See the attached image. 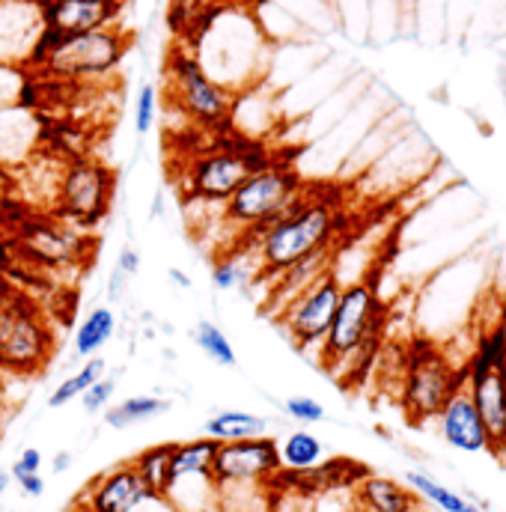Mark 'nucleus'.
I'll return each mask as SVG.
<instances>
[{"instance_id":"1","label":"nucleus","mask_w":506,"mask_h":512,"mask_svg":"<svg viewBox=\"0 0 506 512\" xmlns=\"http://www.w3.org/2000/svg\"><path fill=\"white\" fill-rule=\"evenodd\" d=\"M349 230V209L337 188H313L307 185L304 194L265 230L245 242H233L253 256L256 277L253 286H268L274 277L289 271L292 265L316 254L340 251V242Z\"/></svg>"},{"instance_id":"2","label":"nucleus","mask_w":506,"mask_h":512,"mask_svg":"<svg viewBox=\"0 0 506 512\" xmlns=\"http://www.w3.org/2000/svg\"><path fill=\"white\" fill-rule=\"evenodd\" d=\"M384 325H387V304L381 298L376 277H358L352 283H343L337 313L316 355L319 367L334 382L343 384L367 376V370L379 355Z\"/></svg>"},{"instance_id":"3","label":"nucleus","mask_w":506,"mask_h":512,"mask_svg":"<svg viewBox=\"0 0 506 512\" xmlns=\"http://www.w3.org/2000/svg\"><path fill=\"white\" fill-rule=\"evenodd\" d=\"M274 152L277 149H271L265 140H251L233 128L212 134V143L185 161L179 182L185 203L224 206L251 173L274 158Z\"/></svg>"},{"instance_id":"4","label":"nucleus","mask_w":506,"mask_h":512,"mask_svg":"<svg viewBox=\"0 0 506 512\" xmlns=\"http://www.w3.org/2000/svg\"><path fill=\"white\" fill-rule=\"evenodd\" d=\"M304 188L307 179L301 176L295 158L277 149L265 167H259L233 191V197L221 206L218 221L233 236V242H245L277 221L304 194Z\"/></svg>"},{"instance_id":"5","label":"nucleus","mask_w":506,"mask_h":512,"mask_svg":"<svg viewBox=\"0 0 506 512\" xmlns=\"http://www.w3.org/2000/svg\"><path fill=\"white\" fill-rule=\"evenodd\" d=\"M131 45H134V36L123 24L90 30V33H75V36H57L42 66L27 78H42L54 84H69V87L96 84V81L117 75Z\"/></svg>"},{"instance_id":"6","label":"nucleus","mask_w":506,"mask_h":512,"mask_svg":"<svg viewBox=\"0 0 506 512\" xmlns=\"http://www.w3.org/2000/svg\"><path fill=\"white\" fill-rule=\"evenodd\" d=\"M164 84H167V105H173V111L182 114L191 128L209 134H221L233 128V108L239 93L218 84L188 48L173 45L167 51Z\"/></svg>"},{"instance_id":"7","label":"nucleus","mask_w":506,"mask_h":512,"mask_svg":"<svg viewBox=\"0 0 506 512\" xmlns=\"http://www.w3.org/2000/svg\"><path fill=\"white\" fill-rule=\"evenodd\" d=\"M465 384L462 364L456 367L450 355H444L429 340H414L405 355L402 370V390L399 405L408 417V423H426L441 414L447 399Z\"/></svg>"},{"instance_id":"8","label":"nucleus","mask_w":506,"mask_h":512,"mask_svg":"<svg viewBox=\"0 0 506 512\" xmlns=\"http://www.w3.org/2000/svg\"><path fill=\"white\" fill-rule=\"evenodd\" d=\"M54 358V328L24 295L0 292V370L39 376Z\"/></svg>"},{"instance_id":"9","label":"nucleus","mask_w":506,"mask_h":512,"mask_svg":"<svg viewBox=\"0 0 506 512\" xmlns=\"http://www.w3.org/2000/svg\"><path fill=\"white\" fill-rule=\"evenodd\" d=\"M114 194H117V170L93 158L66 161L57 179L51 215L69 227L90 230L111 212Z\"/></svg>"},{"instance_id":"10","label":"nucleus","mask_w":506,"mask_h":512,"mask_svg":"<svg viewBox=\"0 0 506 512\" xmlns=\"http://www.w3.org/2000/svg\"><path fill=\"white\" fill-rule=\"evenodd\" d=\"M340 292H343V280L337 268H331L319 280H313L298 298H292L277 316H271V322L286 334L295 352L319 355L325 334L331 328V319L337 313Z\"/></svg>"},{"instance_id":"11","label":"nucleus","mask_w":506,"mask_h":512,"mask_svg":"<svg viewBox=\"0 0 506 512\" xmlns=\"http://www.w3.org/2000/svg\"><path fill=\"white\" fill-rule=\"evenodd\" d=\"M277 474H280V456H277V438L271 435L218 444L215 459H212L215 492L265 486Z\"/></svg>"},{"instance_id":"12","label":"nucleus","mask_w":506,"mask_h":512,"mask_svg":"<svg viewBox=\"0 0 506 512\" xmlns=\"http://www.w3.org/2000/svg\"><path fill=\"white\" fill-rule=\"evenodd\" d=\"M12 245L21 251V256H30V262L72 265L78 259H87V248H93V239L57 218H30L24 212L12 230Z\"/></svg>"},{"instance_id":"13","label":"nucleus","mask_w":506,"mask_h":512,"mask_svg":"<svg viewBox=\"0 0 506 512\" xmlns=\"http://www.w3.org/2000/svg\"><path fill=\"white\" fill-rule=\"evenodd\" d=\"M462 370H465V387L477 405V414L489 438V453L506 459V364L489 367L468 355Z\"/></svg>"},{"instance_id":"14","label":"nucleus","mask_w":506,"mask_h":512,"mask_svg":"<svg viewBox=\"0 0 506 512\" xmlns=\"http://www.w3.org/2000/svg\"><path fill=\"white\" fill-rule=\"evenodd\" d=\"M126 6L128 0H45L39 3V21L60 36H75L120 27Z\"/></svg>"},{"instance_id":"15","label":"nucleus","mask_w":506,"mask_h":512,"mask_svg":"<svg viewBox=\"0 0 506 512\" xmlns=\"http://www.w3.org/2000/svg\"><path fill=\"white\" fill-rule=\"evenodd\" d=\"M81 498L96 512H137L143 504H149L155 495L146 489V483L137 477L134 465L123 462L111 471L93 477Z\"/></svg>"},{"instance_id":"16","label":"nucleus","mask_w":506,"mask_h":512,"mask_svg":"<svg viewBox=\"0 0 506 512\" xmlns=\"http://www.w3.org/2000/svg\"><path fill=\"white\" fill-rule=\"evenodd\" d=\"M42 134L45 123L36 111H27L18 102L0 105V170H18L33 155H39Z\"/></svg>"},{"instance_id":"17","label":"nucleus","mask_w":506,"mask_h":512,"mask_svg":"<svg viewBox=\"0 0 506 512\" xmlns=\"http://www.w3.org/2000/svg\"><path fill=\"white\" fill-rule=\"evenodd\" d=\"M435 420H438L441 438L453 450H462V453H489V438H486L483 420H480L477 405H474V399H471V393H468L465 384L447 399V405L441 408V414Z\"/></svg>"},{"instance_id":"18","label":"nucleus","mask_w":506,"mask_h":512,"mask_svg":"<svg viewBox=\"0 0 506 512\" xmlns=\"http://www.w3.org/2000/svg\"><path fill=\"white\" fill-rule=\"evenodd\" d=\"M39 30V6L27 0H0V66L24 69Z\"/></svg>"},{"instance_id":"19","label":"nucleus","mask_w":506,"mask_h":512,"mask_svg":"<svg viewBox=\"0 0 506 512\" xmlns=\"http://www.w3.org/2000/svg\"><path fill=\"white\" fill-rule=\"evenodd\" d=\"M224 6L212 0H170L167 3V30L173 33V45L194 51L197 42L206 36L212 21L221 15Z\"/></svg>"},{"instance_id":"20","label":"nucleus","mask_w":506,"mask_h":512,"mask_svg":"<svg viewBox=\"0 0 506 512\" xmlns=\"http://www.w3.org/2000/svg\"><path fill=\"white\" fill-rule=\"evenodd\" d=\"M218 441L215 438H191V441H179L173 444V456H170V474H167V492L179 483L188 480H212V459H215ZM164 492V498H167Z\"/></svg>"},{"instance_id":"21","label":"nucleus","mask_w":506,"mask_h":512,"mask_svg":"<svg viewBox=\"0 0 506 512\" xmlns=\"http://www.w3.org/2000/svg\"><path fill=\"white\" fill-rule=\"evenodd\" d=\"M355 498L364 512H408L417 507V495L405 483L381 474H367L358 483Z\"/></svg>"},{"instance_id":"22","label":"nucleus","mask_w":506,"mask_h":512,"mask_svg":"<svg viewBox=\"0 0 506 512\" xmlns=\"http://www.w3.org/2000/svg\"><path fill=\"white\" fill-rule=\"evenodd\" d=\"M117 334V313L102 304V307H93L81 325L75 328V337H72V355L75 361H87V358H96Z\"/></svg>"},{"instance_id":"23","label":"nucleus","mask_w":506,"mask_h":512,"mask_svg":"<svg viewBox=\"0 0 506 512\" xmlns=\"http://www.w3.org/2000/svg\"><path fill=\"white\" fill-rule=\"evenodd\" d=\"M268 426H271V420L262 417V414L227 408V411H215V414L203 423V435H206V438H215L218 444H227V441L259 438V435H265Z\"/></svg>"},{"instance_id":"24","label":"nucleus","mask_w":506,"mask_h":512,"mask_svg":"<svg viewBox=\"0 0 506 512\" xmlns=\"http://www.w3.org/2000/svg\"><path fill=\"white\" fill-rule=\"evenodd\" d=\"M170 408H173V399H167V396L137 393V396H128L123 402H117V405H108L102 411V417H105V426H111V429H131V426H140L146 420L167 414Z\"/></svg>"},{"instance_id":"25","label":"nucleus","mask_w":506,"mask_h":512,"mask_svg":"<svg viewBox=\"0 0 506 512\" xmlns=\"http://www.w3.org/2000/svg\"><path fill=\"white\" fill-rule=\"evenodd\" d=\"M277 456H280L283 471L301 474V471H313L316 465L325 462V444L313 432L295 429L283 441H277Z\"/></svg>"},{"instance_id":"26","label":"nucleus","mask_w":506,"mask_h":512,"mask_svg":"<svg viewBox=\"0 0 506 512\" xmlns=\"http://www.w3.org/2000/svg\"><path fill=\"white\" fill-rule=\"evenodd\" d=\"M405 486H408L417 498L429 501L432 507H438L441 512H483L474 501L462 498L459 492L447 489L444 483L432 480V477L423 474V471H408V474H405Z\"/></svg>"},{"instance_id":"27","label":"nucleus","mask_w":506,"mask_h":512,"mask_svg":"<svg viewBox=\"0 0 506 512\" xmlns=\"http://www.w3.org/2000/svg\"><path fill=\"white\" fill-rule=\"evenodd\" d=\"M256 277V265L253 256L239 251V248H227L212 259V286L215 289H242L253 286Z\"/></svg>"},{"instance_id":"28","label":"nucleus","mask_w":506,"mask_h":512,"mask_svg":"<svg viewBox=\"0 0 506 512\" xmlns=\"http://www.w3.org/2000/svg\"><path fill=\"white\" fill-rule=\"evenodd\" d=\"M191 340L194 346L218 367H227V370H236L239 367V355L230 343V337L224 334V328L212 319H200L194 328H191Z\"/></svg>"},{"instance_id":"29","label":"nucleus","mask_w":506,"mask_h":512,"mask_svg":"<svg viewBox=\"0 0 506 512\" xmlns=\"http://www.w3.org/2000/svg\"><path fill=\"white\" fill-rule=\"evenodd\" d=\"M170 456H173V444H155V447H146L140 450L131 465L137 471V477L146 483V489L164 501V492H167V474H170Z\"/></svg>"},{"instance_id":"30","label":"nucleus","mask_w":506,"mask_h":512,"mask_svg":"<svg viewBox=\"0 0 506 512\" xmlns=\"http://www.w3.org/2000/svg\"><path fill=\"white\" fill-rule=\"evenodd\" d=\"M105 373H108V361H105L102 355L87 358V361L81 364V370H78V373H72L69 379H63V382L51 390V396H48V408H66L69 402L81 399V396H84L93 384L99 382Z\"/></svg>"},{"instance_id":"31","label":"nucleus","mask_w":506,"mask_h":512,"mask_svg":"<svg viewBox=\"0 0 506 512\" xmlns=\"http://www.w3.org/2000/svg\"><path fill=\"white\" fill-rule=\"evenodd\" d=\"M283 411L289 420L301 423V426H313V423H322L328 414H325V405L313 396H286L283 399Z\"/></svg>"},{"instance_id":"32","label":"nucleus","mask_w":506,"mask_h":512,"mask_svg":"<svg viewBox=\"0 0 506 512\" xmlns=\"http://www.w3.org/2000/svg\"><path fill=\"white\" fill-rule=\"evenodd\" d=\"M155 114H158V90L152 84H143L137 90V102H134V131L143 137L155 126Z\"/></svg>"},{"instance_id":"33","label":"nucleus","mask_w":506,"mask_h":512,"mask_svg":"<svg viewBox=\"0 0 506 512\" xmlns=\"http://www.w3.org/2000/svg\"><path fill=\"white\" fill-rule=\"evenodd\" d=\"M117 376H102L99 382L93 384L84 396H81V405H84V411L87 414H99V411H105L108 405H111V399H114V393H117Z\"/></svg>"},{"instance_id":"34","label":"nucleus","mask_w":506,"mask_h":512,"mask_svg":"<svg viewBox=\"0 0 506 512\" xmlns=\"http://www.w3.org/2000/svg\"><path fill=\"white\" fill-rule=\"evenodd\" d=\"M39 468H42V453H39L36 447H27V450H21V456L12 462L9 474H12V480H18V477H24V474H39Z\"/></svg>"},{"instance_id":"35","label":"nucleus","mask_w":506,"mask_h":512,"mask_svg":"<svg viewBox=\"0 0 506 512\" xmlns=\"http://www.w3.org/2000/svg\"><path fill=\"white\" fill-rule=\"evenodd\" d=\"M140 265H143V259H140V251H137L134 245H123V248H120V254H117V265H114V268H120V271L126 274L128 280H131V277H137Z\"/></svg>"},{"instance_id":"36","label":"nucleus","mask_w":506,"mask_h":512,"mask_svg":"<svg viewBox=\"0 0 506 512\" xmlns=\"http://www.w3.org/2000/svg\"><path fill=\"white\" fill-rule=\"evenodd\" d=\"M12 483H18V489H21L24 498H42V495H45V480H42V474H24V477H18V480H12Z\"/></svg>"},{"instance_id":"37","label":"nucleus","mask_w":506,"mask_h":512,"mask_svg":"<svg viewBox=\"0 0 506 512\" xmlns=\"http://www.w3.org/2000/svg\"><path fill=\"white\" fill-rule=\"evenodd\" d=\"M126 289H128V277L120 271V268H114V271H111V280H108V301H123Z\"/></svg>"},{"instance_id":"38","label":"nucleus","mask_w":506,"mask_h":512,"mask_svg":"<svg viewBox=\"0 0 506 512\" xmlns=\"http://www.w3.org/2000/svg\"><path fill=\"white\" fill-rule=\"evenodd\" d=\"M72 465H75V453H69V450H60V453L51 459V471H54V474H66Z\"/></svg>"},{"instance_id":"39","label":"nucleus","mask_w":506,"mask_h":512,"mask_svg":"<svg viewBox=\"0 0 506 512\" xmlns=\"http://www.w3.org/2000/svg\"><path fill=\"white\" fill-rule=\"evenodd\" d=\"M167 277H170V283H173L176 289H182V292H188V289L194 286V280H191V277H188V274H185L182 268H176V265H173V268L167 271Z\"/></svg>"},{"instance_id":"40","label":"nucleus","mask_w":506,"mask_h":512,"mask_svg":"<svg viewBox=\"0 0 506 512\" xmlns=\"http://www.w3.org/2000/svg\"><path fill=\"white\" fill-rule=\"evenodd\" d=\"M212 3H218V6H224V9H233V6H245V9H253V6H256V0H212Z\"/></svg>"},{"instance_id":"41","label":"nucleus","mask_w":506,"mask_h":512,"mask_svg":"<svg viewBox=\"0 0 506 512\" xmlns=\"http://www.w3.org/2000/svg\"><path fill=\"white\" fill-rule=\"evenodd\" d=\"M9 486H12V474H9V468H0V498L9 492Z\"/></svg>"},{"instance_id":"42","label":"nucleus","mask_w":506,"mask_h":512,"mask_svg":"<svg viewBox=\"0 0 506 512\" xmlns=\"http://www.w3.org/2000/svg\"><path fill=\"white\" fill-rule=\"evenodd\" d=\"M69 512H96V510H93V507H90V504H87V501H84V498L78 495V498L72 501V507H69Z\"/></svg>"},{"instance_id":"43","label":"nucleus","mask_w":506,"mask_h":512,"mask_svg":"<svg viewBox=\"0 0 506 512\" xmlns=\"http://www.w3.org/2000/svg\"><path fill=\"white\" fill-rule=\"evenodd\" d=\"M6 179H9V173H6V170H0V203L6 200Z\"/></svg>"},{"instance_id":"44","label":"nucleus","mask_w":506,"mask_h":512,"mask_svg":"<svg viewBox=\"0 0 506 512\" xmlns=\"http://www.w3.org/2000/svg\"><path fill=\"white\" fill-rule=\"evenodd\" d=\"M408 512H432V510H426V507H420V504H417V507H411Z\"/></svg>"},{"instance_id":"45","label":"nucleus","mask_w":506,"mask_h":512,"mask_svg":"<svg viewBox=\"0 0 506 512\" xmlns=\"http://www.w3.org/2000/svg\"><path fill=\"white\" fill-rule=\"evenodd\" d=\"M27 3H33V6H39V3H45V0H27Z\"/></svg>"}]
</instances>
